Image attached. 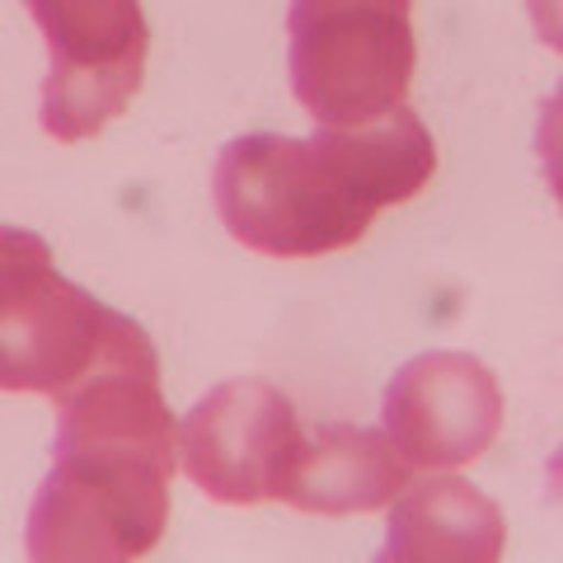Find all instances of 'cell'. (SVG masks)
I'll return each mask as SVG.
<instances>
[{
  "mask_svg": "<svg viewBox=\"0 0 563 563\" xmlns=\"http://www.w3.org/2000/svg\"><path fill=\"white\" fill-rule=\"evenodd\" d=\"M291 90L320 128L404 109L418 66L409 0H291Z\"/></svg>",
  "mask_w": 563,
  "mask_h": 563,
  "instance_id": "obj_3",
  "label": "cell"
},
{
  "mask_svg": "<svg viewBox=\"0 0 563 563\" xmlns=\"http://www.w3.org/2000/svg\"><path fill=\"white\" fill-rule=\"evenodd\" d=\"M507 544V526L498 503L484 498L465 479H422L409 484L390 507V540L385 559L418 563V559H461L493 563Z\"/></svg>",
  "mask_w": 563,
  "mask_h": 563,
  "instance_id": "obj_9",
  "label": "cell"
},
{
  "mask_svg": "<svg viewBox=\"0 0 563 563\" xmlns=\"http://www.w3.org/2000/svg\"><path fill=\"white\" fill-rule=\"evenodd\" d=\"M43 29L52 70L43 128L57 141H90L128 109L146 76L151 29L141 0H24Z\"/></svg>",
  "mask_w": 563,
  "mask_h": 563,
  "instance_id": "obj_5",
  "label": "cell"
},
{
  "mask_svg": "<svg viewBox=\"0 0 563 563\" xmlns=\"http://www.w3.org/2000/svg\"><path fill=\"white\" fill-rule=\"evenodd\" d=\"M503 390L470 352H422L385 390V432L413 470L470 465L503 432Z\"/></svg>",
  "mask_w": 563,
  "mask_h": 563,
  "instance_id": "obj_7",
  "label": "cell"
},
{
  "mask_svg": "<svg viewBox=\"0 0 563 563\" xmlns=\"http://www.w3.org/2000/svg\"><path fill=\"white\" fill-rule=\"evenodd\" d=\"M179 455L188 479L217 503H287L306 455V428L277 385L240 376L217 385L184 418Z\"/></svg>",
  "mask_w": 563,
  "mask_h": 563,
  "instance_id": "obj_6",
  "label": "cell"
},
{
  "mask_svg": "<svg viewBox=\"0 0 563 563\" xmlns=\"http://www.w3.org/2000/svg\"><path fill=\"white\" fill-rule=\"evenodd\" d=\"M413 484V465L399 455L390 432L333 422L306 437L287 503L310 517H347L390 507Z\"/></svg>",
  "mask_w": 563,
  "mask_h": 563,
  "instance_id": "obj_8",
  "label": "cell"
},
{
  "mask_svg": "<svg viewBox=\"0 0 563 563\" xmlns=\"http://www.w3.org/2000/svg\"><path fill=\"white\" fill-rule=\"evenodd\" d=\"M526 10H531L540 38L554 52H563V0H526Z\"/></svg>",
  "mask_w": 563,
  "mask_h": 563,
  "instance_id": "obj_11",
  "label": "cell"
},
{
  "mask_svg": "<svg viewBox=\"0 0 563 563\" xmlns=\"http://www.w3.org/2000/svg\"><path fill=\"white\" fill-rule=\"evenodd\" d=\"M544 479H550V498L563 507V446L550 455V470H544Z\"/></svg>",
  "mask_w": 563,
  "mask_h": 563,
  "instance_id": "obj_12",
  "label": "cell"
},
{
  "mask_svg": "<svg viewBox=\"0 0 563 563\" xmlns=\"http://www.w3.org/2000/svg\"><path fill=\"white\" fill-rule=\"evenodd\" d=\"M536 151H540V165H544V179H550L554 198L563 207V85L550 95L540 113V132H536Z\"/></svg>",
  "mask_w": 563,
  "mask_h": 563,
  "instance_id": "obj_10",
  "label": "cell"
},
{
  "mask_svg": "<svg viewBox=\"0 0 563 563\" xmlns=\"http://www.w3.org/2000/svg\"><path fill=\"white\" fill-rule=\"evenodd\" d=\"M57 404L52 474L29 512L38 563H118L151 554L169 526L174 432L161 395V357L132 324L76 390Z\"/></svg>",
  "mask_w": 563,
  "mask_h": 563,
  "instance_id": "obj_1",
  "label": "cell"
},
{
  "mask_svg": "<svg viewBox=\"0 0 563 563\" xmlns=\"http://www.w3.org/2000/svg\"><path fill=\"white\" fill-rule=\"evenodd\" d=\"M136 320L66 282L33 231L0 254V390L62 399L122 343Z\"/></svg>",
  "mask_w": 563,
  "mask_h": 563,
  "instance_id": "obj_4",
  "label": "cell"
},
{
  "mask_svg": "<svg viewBox=\"0 0 563 563\" xmlns=\"http://www.w3.org/2000/svg\"><path fill=\"white\" fill-rule=\"evenodd\" d=\"M437 174L432 132L409 113L314 136H235L217 161V211L244 250L320 258L357 244L385 207L418 198Z\"/></svg>",
  "mask_w": 563,
  "mask_h": 563,
  "instance_id": "obj_2",
  "label": "cell"
}]
</instances>
